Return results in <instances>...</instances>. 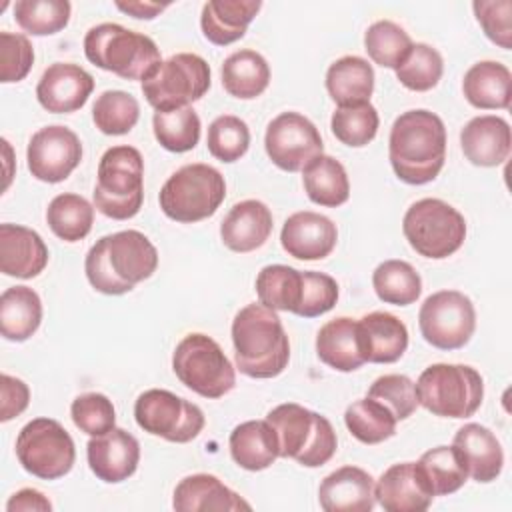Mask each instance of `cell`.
I'll return each mask as SVG.
<instances>
[{
  "mask_svg": "<svg viewBox=\"0 0 512 512\" xmlns=\"http://www.w3.org/2000/svg\"><path fill=\"white\" fill-rule=\"evenodd\" d=\"M272 234V212L260 200H242L220 224V238L232 252H252Z\"/></svg>",
  "mask_w": 512,
  "mask_h": 512,
  "instance_id": "d4e9b609",
  "label": "cell"
},
{
  "mask_svg": "<svg viewBox=\"0 0 512 512\" xmlns=\"http://www.w3.org/2000/svg\"><path fill=\"white\" fill-rule=\"evenodd\" d=\"M270 84V66L266 58L250 48L230 54L222 64L224 90L240 100L260 96Z\"/></svg>",
  "mask_w": 512,
  "mask_h": 512,
  "instance_id": "836d02e7",
  "label": "cell"
},
{
  "mask_svg": "<svg viewBox=\"0 0 512 512\" xmlns=\"http://www.w3.org/2000/svg\"><path fill=\"white\" fill-rule=\"evenodd\" d=\"M172 370L186 388L210 400L222 398L236 386L232 362L216 340L200 332H192L178 342L172 354Z\"/></svg>",
  "mask_w": 512,
  "mask_h": 512,
  "instance_id": "9c48e42d",
  "label": "cell"
},
{
  "mask_svg": "<svg viewBox=\"0 0 512 512\" xmlns=\"http://www.w3.org/2000/svg\"><path fill=\"white\" fill-rule=\"evenodd\" d=\"M302 182L314 204L336 208L350 196V182L344 166L326 154L316 156L302 168Z\"/></svg>",
  "mask_w": 512,
  "mask_h": 512,
  "instance_id": "e575fe53",
  "label": "cell"
},
{
  "mask_svg": "<svg viewBox=\"0 0 512 512\" xmlns=\"http://www.w3.org/2000/svg\"><path fill=\"white\" fill-rule=\"evenodd\" d=\"M408 32L392 20H378L364 34V48L374 64L396 70L412 48Z\"/></svg>",
  "mask_w": 512,
  "mask_h": 512,
  "instance_id": "7bdbcfd3",
  "label": "cell"
},
{
  "mask_svg": "<svg viewBox=\"0 0 512 512\" xmlns=\"http://www.w3.org/2000/svg\"><path fill=\"white\" fill-rule=\"evenodd\" d=\"M338 300V284L324 272H302V298L296 316L316 318L334 308Z\"/></svg>",
  "mask_w": 512,
  "mask_h": 512,
  "instance_id": "f907efd6",
  "label": "cell"
},
{
  "mask_svg": "<svg viewBox=\"0 0 512 512\" xmlns=\"http://www.w3.org/2000/svg\"><path fill=\"white\" fill-rule=\"evenodd\" d=\"M416 468L432 496L452 494L460 490L468 478L466 462L454 444L426 450L416 462Z\"/></svg>",
  "mask_w": 512,
  "mask_h": 512,
  "instance_id": "d590c367",
  "label": "cell"
},
{
  "mask_svg": "<svg viewBox=\"0 0 512 512\" xmlns=\"http://www.w3.org/2000/svg\"><path fill=\"white\" fill-rule=\"evenodd\" d=\"M30 174L48 184L66 180L82 160L80 138L66 126L54 124L32 134L26 150Z\"/></svg>",
  "mask_w": 512,
  "mask_h": 512,
  "instance_id": "2e32d148",
  "label": "cell"
},
{
  "mask_svg": "<svg viewBox=\"0 0 512 512\" xmlns=\"http://www.w3.org/2000/svg\"><path fill=\"white\" fill-rule=\"evenodd\" d=\"M260 8V0H208L200 16L202 34L216 46H228L246 34Z\"/></svg>",
  "mask_w": 512,
  "mask_h": 512,
  "instance_id": "83f0119b",
  "label": "cell"
},
{
  "mask_svg": "<svg viewBox=\"0 0 512 512\" xmlns=\"http://www.w3.org/2000/svg\"><path fill=\"white\" fill-rule=\"evenodd\" d=\"M226 198L224 176L208 164L196 162L176 170L160 190L162 212L176 222L192 224L210 218Z\"/></svg>",
  "mask_w": 512,
  "mask_h": 512,
  "instance_id": "52a82bcc",
  "label": "cell"
},
{
  "mask_svg": "<svg viewBox=\"0 0 512 512\" xmlns=\"http://www.w3.org/2000/svg\"><path fill=\"white\" fill-rule=\"evenodd\" d=\"M418 326L428 344L438 350H458L466 346L476 328L472 300L458 290L430 294L418 312Z\"/></svg>",
  "mask_w": 512,
  "mask_h": 512,
  "instance_id": "5bb4252c",
  "label": "cell"
},
{
  "mask_svg": "<svg viewBox=\"0 0 512 512\" xmlns=\"http://www.w3.org/2000/svg\"><path fill=\"white\" fill-rule=\"evenodd\" d=\"M326 90L338 106L370 102L374 92V70L360 56H342L326 72Z\"/></svg>",
  "mask_w": 512,
  "mask_h": 512,
  "instance_id": "1f68e13d",
  "label": "cell"
},
{
  "mask_svg": "<svg viewBox=\"0 0 512 512\" xmlns=\"http://www.w3.org/2000/svg\"><path fill=\"white\" fill-rule=\"evenodd\" d=\"M408 244L424 258L442 260L452 256L466 238L464 216L440 198L414 202L402 220Z\"/></svg>",
  "mask_w": 512,
  "mask_h": 512,
  "instance_id": "30bf717a",
  "label": "cell"
},
{
  "mask_svg": "<svg viewBox=\"0 0 512 512\" xmlns=\"http://www.w3.org/2000/svg\"><path fill=\"white\" fill-rule=\"evenodd\" d=\"M152 128L156 140L168 152H188L200 140V118L192 106L154 112Z\"/></svg>",
  "mask_w": 512,
  "mask_h": 512,
  "instance_id": "60d3db41",
  "label": "cell"
},
{
  "mask_svg": "<svg viewBox=\"0 0 512 512\" xmlns=\"http://www.w3.org/2000/svg\"><path fill=\"white\" fill-rule=\"evenodd\" d=\"M16 458L32 476L56 480L72 470L76 448L72 436L58 420L34 418L18 432Z\"/></svg>",
  "mask_w": 512,
  "mask_h": 512,
  "instance_id": "7c38bea8",
  "label": "cell"
},
{
  "mask_svg": "<svg viewBox=\"0 0 512 512\" xmlns=\"http://www.w3.org/2000/svg\"><path fill=\"white\" fill-rule=\"evenodd\" d=\"M256 294L260 304L296 314L302 298V272L284 264L264 266L256 276Z\"/></svg>",
  "mask_w": 512,
  "mask_h": 512,
  "instance_id": "8d00e7d4",
  "label": "cell"
},
{
  "mask_svg": "<svg viewBox=\"0 0 512 512\" xmlns=\"http://www.w3.org/2000/svg\"><path fill=\"white\" fill-rule=\"evenodd\" d=\"M484 34L504 50L512 46V2L510 0H476L472 4Z\"/></svg>",
  "mask_w": 512,
  "mask_h": 512,
  "instance_id": "f5cc1de1",
  "label": "cell"
},
{
  "mask_svg": "<svg viewBox=\"0 0 512 512\" xmlns=\"http://www.w3.org/2000/svg\"><path fill=\"white\" fill-rule=\"evenodd\" d=\"M358 340L366 362L392 364L408 348V328L390 312H370L358 320Z\"/></svg>",
  "mask_w": 512,
  "mask_h": 512,
  "instance_id": "cb8c5ba5",
  "label": "cell"
},
{
  "mask_svg": "<svg viewBox=\"0 0 512 512\" xmlns=\"http://www.w3.org/2000/svg\"><path fill=\"white\" fill-rule=\"evenodd\" d=\"M6 510L8 512H50L52 504L42 492L34 488H22L10 496Z\"/></svg>",
  "mask_w": 512,
  "mask_h": 512,
  "instance_id": "11a10c76",
  "label": "cell"
},
{
  "mask_svg": "<svg viewBox=\"0 0 512 512\" xmlns=\"http://www.w3.org/2000/svg\"><path fill=\"white\" fill-rule=\"evenodd\" d=\"M376 296L394 306H408L420 298L422 278L416 268L404 260H384L372 274Z\"/></svg>",
  "mask_w": 512,
  "mask_h": 512,
  "instance_id": "f35d334b",
  "label": "cell"
},
{
  "mask_svg": "<svg viewBox=\"0 0 512 512\" xmlns=\"http://www.w3.org/2000/svg\"><path fill=\"white\" fill-rule=\"evenodd\" d=\"M444 72V60L436 48L424 42L412 44L408 56L396 68L400 84L412 92L432 90Z\"/></svg>",
  "mask_w": 512,
  "mask_h": 512,
  "instance_id": "f6af8a7d",
  "label": "cell"
},
{
  "mask_svg": "<svg viewBox=\"0 0 512 512\" xmlns=\"http://www.w3.org/2000/svg\"><path fill=\"white\" fill-rule=\"evenodd\" d=\"M94 90V78L78 64H50L36 86L40 106L52 114H68L80 110Z\"/></svg>",
  "mask_w": 512,
  "mask_h": 512,
  "instance_id": "e0dca14e",
  "label": "cell"
},
{
  "mask_svg": "<svg viewBox=\"0 0 512 512\" xmlns=\"http://www.w3.org/2000/svg\"><path fill=\"white\" fill-rule=\"evenodd\" d=\"M172 506L178 512L250 510V504L244 498H240L212 474H192L182 478L174 488Z\"/></svg>",
  "mask_w": 512,
  "mask_h": 512,
  "instance_id": "4316f807",
  "label": "cell"
},
{
  "mask_svg": "<svg viewBox=\"0 0 512 512\" xmlns=\"http://www.w3.org/2000/svg\"><path fill=\"white\" fill-rule=\"evenodd\" d=\"M42 322L40 296L28 286L6 288L0 296V332L10 342L28 340Z\"/></svg>",
  "mask_w": 512,
  "mask_h": 512,
  "instance_id": "d6a6232c",
  "label": "cell"
},
{
  "mask_svg": "<svg viewBox=\"0 0 512 512\" xmlns=\"http://www.w3.org/2000/svg\"><path fill=\"white\" fill-rule=\"evenodd\" d=\"M366 396L386 406L396 420H406L420 406L416 384L404 374H384L376 378Z\"/></svg>",
  "mask_w": 512,
  "mask_h": 512,
  "instance_id": "c3c4849f",
  "label": "cell"
},
{
  "mask_svg": "<svg viewBox=\"0 0 512 512\" xmlns=\"http://www.w3.org/2000/svg\"><path fill=\"white\" fill-rule=\"evenodd\" d=\"M336 240V224L328 216L310 210L288 216L280 232L282 248L298 260L326 258L334 250Z\"/></svg>",
  "mask_w": 512,
  "mask_h": 512,
  "instance_id": "d6986e66",
  "label": "cell"
},
{
  "mask_svg": "<svg viewBox=\"0 0 512 512\" xmlns=\"http://www.w3.org/2000/svg\"><path fill=\"white\" fill-rule=\"evenodd\" d=\"M88 466L98 480L118 484L128 480L140 462V444L124 428H112L102 436H92L86 444Z\"/></svg>",
  "mask_w": 512,
  "mask_h": 512,
  "instance_id": "ac0fdd59",
  "label": "cell"
},
{
  "mask_svg": "<svg viewBox=\"0 0 512 512\" xmlns=\"http://www.w3.org/2000/svg\"><path fill=\"white\" fill-rule=\"evenodd\" d=\"M394 414L372 398L352 402L344 412L348 432L362 444H380L396 434Z\"/></svg>",
  "mask_w": 512,
  "mask_h": 512,
  "instance_id": "ab89813d",
  "label": "cell"
},
{
  "mask_svg": "<svg viewBox=\"0 0 512 512\" xmlns=\"http://www.w3.org/2000/svg\"><path fill=\"white\" fill-rule=\"evenodd\" d=\"M316 354L338 372L358 370L366 362L358 340V320L340 316L326 322L316 334Z\"/></svg>",
  "mask_w": 512,
  "mask_h": 512,
  "instance_id": "f546056e",
  "label": "cell"
},
{
  "mask_svg": "<svg viewBox=\"0 0 512 512\" xmlns=\"http://www.w3.org/2000/svg\"><path fill=\"white\" fill-rule=\"evenodd\" d=\"M34 64V48L24 34L0 32V82H20Z\"/></svg>",
  "mask_w": 512,
  "mask_h": 512,
  "instance_id": "816d5d0a",
  "label": "cell"
},
{
  "mask_svg": "<svg viewBox=\"0 0 512 512\" xmlns=\"http://www.w3.org/2000/svg\"><path fill=\"white\" fill-rule=\"evenodd\" d=\"M374 478L358 466H342L330 472L320 488L318 500L326 512H370L376 504Z\"/></svg>",
  "mask_w": 512,
  "mask_h": 512,
  "instance_id": "ffe728a7",
  "label": "cell"
},
{
  "mask_svg": "<svg viewBox=\"0 0 512 512\" xmlns=\"http://www.w3.org/2000/svg\"><path fill=\"white\" fill-rule=\"evenodd\" d=\"M452 444L462 454L468 476H472L476 482L486 484L500 476L504 466V452L492 430L476 422L464 424L454 434Z\"/></svg>",
  "mask_w": 512,
  "mask_h": 512,
  "instance_id": "484cf974",
  "label": "cell"
},
{
  "mask_svg": "<svg viewBox=\"0 0 512 512\" xmlns=\"http://www.w3.org/2000/svg\"><path fill=\"white\" fill-rule=\"evenodd\" d=\"M140 118L138 100L124 90L102 92L92 106V120L102 134L122 136L128 134Z\"/></svg>",
  "mask_w": 512,
  "mask_h": 512,
  "instance_id": "b9f144b4",
  "label": "cell"
},
{
  "mask_svg": "<svg viewBox=\"0 0 512 512\" xmlns=\"http://www.w3.org/2000/svg\"><path fill=\"white\" fill-rule=\"evenodd\" d=\"M0 396H2V404H0V420L8 422L16 416H20L30 402V390L28 386L10 374H2L0 378Z\"/></svg>",
  "mask_w": 512,
  "mask_h": 512,
  "instance_id": "db71d44e",
  "label": "cell"
},
{
  "mask_svg": "<svg viewBox=\"0 0 512 512\" xmlns=\"http://www.w3.org/2000/svg\"><path fill=\"white\" fill-rule=\"evenodd\" d=\"M48 264V248L38 232L20 224H0V270L6 276L34 278Z\"/></svg>",
  "mask_w": 512,
  "mask_h": 512,
  "instance_id": "7402d4cb",
  "label": "cell"
},
{
  "mask_svg": "<svg viewBox=\"0 0 512 512\" xmlns=\"http://www.w3.org/2000/svg\"><path fill=\"white\" fill-rule=\"evenodd\" d=\"M264 146L268 158L286 172L302 170L324 150L318 128L298 112L278 114L266 128Z\"/></svg>",
  "mask_w": 512,
  "mask_h": 512,
  "instance_id": "9a60e30c",
  "label": "cell"
},
{
  "mask_svg": "<svg viewBox=\"0 0 512 512\" xmlns=\"http://www.w3.org/2000/svg\"><path fill=\"white\" fill-rule=\"evenodd\" d=\"M232 460L250 472L266 470L278 456V438L268 420H248L230 432Z\"/></svg>",
  "mask_w": 512,
  "mask_h": 512,
  "instance_id": "4dcf8cb0",
  "label": "cell"
},
{
  "mask_svg": "<svg viewBox=\"0 0 512 512\" xmlns=\"http://www.w3.org/2000/svg\"><path fill=\"white\" fill-rule=\"evenodd\" d=\"M418 404L434 416L468 418L484 398L482 376L466 364H432L416 382Z\"/></svg>",
  "mask_w": 512,
  "mask_h": 512,
  "instance_id": "ba28073f",
  "label": "cell"
},
{
  "mask_svg": "<svg viewBox=\"0 0 512 512\" xmlns=\"http://www.w3.org/2000/svg\"><path fill=\"white\" fill-rule=\"evenodd\" d=\"M210 154L220 162L240 160L250 146L248 124L232 114H222L208 126L206 138Z\"/></svg>",
  "mask_w": 512,
  "mask_h": 512,
  "instance_id": "7dc6e473",
  "label": "cell"
},
{
  "mask_svg": "<svg viewBox=\"0 0 512 512\" xmlns=\"http://www.w3.org/2000/svg\"><path fill=\"white\" fill-rule=\"evenodd\" d=\"M460 144L466 160L474 166H498L510 154V126L504 118L494 114L476 116L462 128Z\"/></svg>",
  "mask_w": 512,
  "mask_h": 512,
  "instance_id": "603a6c76",
  "label": "cell"
},
{
  "mask_svg": "<svg viewBox=\"0 0 512 512\" xmlns=\"http://www.w3.org/2000/svg\"><path fill=\"white\" fill-rule=\"evenodd\" d=\"M462 92L474 108L506 110L512 96V74L496 60L476 62L464 74Z\"/></svg>",
  "mask_w": 512,
  "mask_h": 512,
  "instance_id": "f1b7e54d",
  "label": "cell"
},
{
  "mask_svg": "<svg viewBox=\"0 0 512 512\" xmlns=\"http://www.w3.org/2000/svg\"><path fill=\"white\" fill-rule=\"evenodd\" d=\"M210 88L208 62L192 52H178L162 60L158 68L142 80V94L156 112L186 108L200 100Z\"/></svg>",
  "mask_w": 512,
  "mask_h": 512,
  "instance_id": "8fae6325",
  "label": "cell"
},
{
  "mask_svg": "<svg viewBox=\"0 0 512 512\" xmlns=\"http://www.w3.org/2000/svg\"><path fill=\"white\" fill-rule=\"evenodd\" d=\"M144 200V160L134 146L108 148L98 164L94 186V208L112 218L128 220L136 216Z\"/></svg>",
  "mask_w": 512,
  "mask_h": 512,
  "instance_id": "8992f818",
  "label": "cell"
},
{
  "mask_svg": "<svg viewBox=\"0 0 512 512\" xmlns=\"http://www.w3.org/2000/svg\"><path fill=\"white\" fill-rule=\"evenodd\" d=\"M236 368L250 378H274L290 360V342L276 310L264 304L244 306L232 320Z\"/></svg>",
  "mask_w": 512,
  "mask_h": 512,
  "instance_id": "3957f363",
  "label": "cell"
},
{
  "mask_svg": "<svg viewBox=\"0 0 512 512\" xmlns=\"http://www.w3.org/2000/svg\"><path fill=\"white\" fill-rule=\"evenodd\" d=\"M46 222L60 240L78 242L92 230L94 206L80 194L64 192L48 204Z\"/></svg>",
  "mask_w": 512,
  "mask_h": 512,
  "instance_id": "74e56055",
  "label": "cell"
},
{
  "mask_svg": "<svg viewBox=\"0 0 512 512\" xmlns=\"http://www.w3.org/2000/svg\"><path fill=\"white\" fill-rule=\"evenodd\" d=\"M158 268L156 246L138 230L102 236L88 250L84 270L90 286L108 296L130 292Z\"/></svg>",
  "mask_w": 512,
  "mask_h": 512,
  "instance_id": "7a4b0ae2",
  "label": "cell"
},
{
  "mask_svg": "<svg viewBox=\"0 0 512 512\" xmlns=\"http://www.w3.org/2000/svg\"><path fill=\"white\" fill-rule=\"evenodd\" d=\"M378 124H380L378 112L370 102L338 106L330 120L332 134L342 144L352 148H360L372 142L378 132Z\"/></svg>",
  "mask_w": 512,
  "mask_h": 512,
  "instance_id": "bcb514c9",
  "label": "cell"
},
{
  "mask_svg": "<svg viewBox=\"0 0 512 512\" xmlns=\"http://www.w3.org/2000/svg\"><path fill=\"white\" fill-rule=\"evenodd\" d=\"M70 10L68 0H18L14 4V18L28 34L50 36L66 28Z\"/></svg>",
  "mask_w": 512,
  "mask_h": 512,
  "instance_id": "ee69618b",
  "label": "cell"
},
{
  "mask_svg": "<svg viewBox=\"0 0 512 512\" xmlns=\"http://www.w3.org/2000/svg\"><path fill=\"white\" fill-rule=\"evenodd\" d=\"M278 438V456L294 458L306 468L324 466L336 452L338 438L328 418L288 402L266 414Z\"/></svg>",
  "mask_w": 512,
  "mask_h": 512,
  "instance_id": "5b68a950",
  "label": "cell"
},
{
  "mask_svg": "<svg viewBox=\"0 0 512 512\" xmlns=\"http://www.w3.org/2000/svg\"><path fill=\"white\" fill-rule=\"evenodd\" d=\"M70 416L76 428L88 436H102L116 428V410L108 396L100 392H86L72 400Z\"/></svg>",
  "mask_w": 512,
  "mask_h": 512,
  "instance_id": "681fc988",
  "label": "cell"
},
{
  "mask_svg": "<svg viewBox=\"0 0 512 512\" xmlns=\"http://www.w3.org/2000/svg\"><path fill=\"white\" fill-rule=\"evenodd\" d=\"M134 418L144 432L176 444L194 440L204 428V412L194 402L162 388H150L136 398Z\"/></svg>",
  "mask_w": 512,
  "mask_h": 512,
  "instance_id": "4fadbf2b",
  "label": "cell"
},
{
  "mask_svg": "<svg viewBox=\"0 0 512 512\" xmlns=\"http://www.w3.org/2000/svg\"><path fill=\"white\" fill-rule=\"evenodd\" d=\"M86 58L124 80H146L162 62L156 42L114 22L92 26L84 36Z\"/></svg>",
  "mask_w": 512,
  "mask_h": 512,
  "instance_id": "277c9868",
  "label": "cell"
},
{
  "mask_svg": "<svg viewBox=\"0 0 512 512\" xmlns=\"http://www.w3.org/2000/svg\"><path fill=\"white\" fill-rule=\"evenodd\" d=\"M376 502L386 512H422L428 510L434 496L426 488L416 462L392 464L374 486Z\"/></svg>",
  "mask_w": 512,
  "mask_h": 512,
  "instance_id": "44dd1931",
  "label": "cell"
},
{
  "mask_svg": "<svg viewBox=\"0 0 512 512\" xmlns=\"http://www.w3.org/2000/svg\"><path fill=\"white\" fill-rule=\"evenodd\" d=\"M388 158L402 182L414 186L432 182L446 160L442 118L424 108L400 114L390 128Z\"/></svg>",
  "mask_w": 512,
  "mask_h": 512,
  "instance_id": "6da1fadb",
  "label": "cell"
},
{
  "mask_svg": "<svg viewBox=\"0 0 512 512\" xmlns=\"http://www.w3.org/2000/svg\"><path fill=\"white\" fill-rule=\"evenodd\" d=\"M116 8L140 18V20H152L156 18L162 10L168 8V4H160V2H142V0H134V2H116Z\"/></svg>",
  "mask_w": 512,
  "mask_h": 512,
  "instance_id": "9f6ffc18",
  "label": "cell"
}]
</instances>
